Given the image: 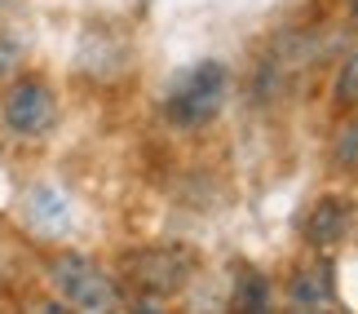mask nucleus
Instances as JSON below:
<instances>
[{
    "label": "nucleus",
    "instance_id": "f257e3e1",
    "mask_svg": "<svg viewBox=\"0 0 358 314\" xmlns=\"http://www.w3.org/2000/svg\"><path fill=\"white\" fill-rule=\"evenodd\" d=\"M226 93H230V71L222 62H199L182 85L173 89L169 98V120L173 124H208V120L226 106Z\"/></svg>",
    "mask_w": 358,
    "mask_h": 314
},
{
    "label": "nucleus",
    "instance_id": "f03ea898",
    "mask_svg": "<svg viewBox=\"0 0 358 314\" xmlns=\"http://www.w3.org/2000/svg\"><path fill=\"white\" fill-rule=\"evenodd\" d=\"M49 279H53V288H58L62 301H71L80 310H111L115 306V283L80 252H58L53 257Z\"/></svg>",
    "mask_w": 358,
    "mask_h": 314
},
{
    "label": "nucleus",
    "instance_id": "7ed1b4c3",
    "mask_svg": "<svg viewBox=\"0 0 358 314\" xmlns=\"http://www.w3.org/2000/svg\"><path fill=\"white\" fill-rule=\"evenodd\" d=\"M124 270L142 292L150 297H173L177 288H186L190 279V257L182 248H142L133 257H124Z\"/></svg>",
    "mask_w": 358,
    "mask_h": 314
},
{
    "label": "nucleus",
    "instance_id": "20e7f679",
    "mask_svg": "<svg viewBox=\"0 0 358 314\" xmlns=\"http://www.w3.org/2000/svg\"><path fill=\"white\" fill-rule=\"evenodd\" d=\"M0 111H5V124L13 133H22V138H36V133H45L53 124V89L45 80H13L5 102H0Z\"/></svg>",
    "mask_w": 358,
    "mask_h": 314
},
{
    "label": "nucleus",
    "instance_id": "39448f33",
    "mask_svg": "<svg viewBox=\"0 0 358 314\" xmlns=\"http://www.w3.org/2000/svg\"><path fill=\"white\" fill-rule=\"evenodd\" d=\"M345 235H350V199L327 195V199L314 204V213L306 217V239L314 248H332Z\"/></svg>",
    "mask_w": 358,
    "mask_h": 314
},
{
    "label": "nucleus",
    "instance_id": "423d86ee",
    "mask_svg": "<svg viewBox=\"0 0 358 314\" xmlns=\"http://www.w3.org/2000/svg\"><path fill=\"white\" fill-rule=\"evenodd\" d=\"M287 301L292 306H327L332 301V270L327 266H310V270H296L292 283H287Z\"/></svg>",
    "mask_w": 358,
    "mask_h": 314
},
{
    "label": "nucleus",
    "instance_id": "0eeeda50",
    "mask_svg": "<svg viewBox=\"0 0 358 314\" xmlns=\"http://www.w3.org/2000/svg\"><path fill=\"white\" fill-rule=\"evenodd\" d=\"M336 93L345 102H358V49L350 53V62L341 66V80H336Z\"/></svg>",
    "mask_w": 358,
    "mask_h": 314
},
{
    "label": "nucleus",
    "instance_id": "6e6552de",
    "mask_svg": "<svg viewBox=\"0 0 358 314\" xmlns=\"http://www.w3.org/2000/svg\"><path fill=\"white\" fill-rule=\"evenodd\" d=\"M336 159L341 164H358V124H345L336 138Z\"/></svg>",
    "mask_w": 358,
    "mask_h": 314
},
{
    "label": "nucleus",
    "instance_id": "1a4fd4ad",
    "mask_svg": "<svg viewBox=\"0 0 358 314\" xmlns=\"http://www.w3.org/2000/svg\"><path fill=\"white\" fill-rule=\"evenodd\" d=\"M13 66H18V45L0 36V80H9V76H13Z\"/></svg>",
    "mask_w": 358,
    "mask_h": 314
}]
</instances>
